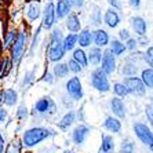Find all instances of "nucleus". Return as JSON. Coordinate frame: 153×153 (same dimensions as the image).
<instances>
[{
  "label": "nucleus",
  "instance_id": "24",
  "mask_svg": "<svg viewBox=\"0 0 153 153\" xmlns=\"http://www.w3.org/2000/svg\"><path fill=\"white\" fill-rule=\"evenodd\" d=\"M141 80L145 84V87H149L153 88V68H148L142 71V75H141Z\"/></svg>",
  "mask_w": 153,
  "mask_h": 153
},
{
  "label": "nucleus",
  "instance_id": "39",
  "mask_svg": "<svg viewBox=\"0 0 153 153\" xmlns=\"http://www.w3.org/2000/svg\"><path fill=\"white\" fill-rule=\"evenodd\" d=\"M26 116H28V111H26L25 106H21L19 109H18V117L19 119H25Z\"/></svg>",
  "mask_w": 153,
  "mask_h": 153
},
{
  "label": "nucleus",
  "instance_id": "19",
  "mask_svg": "<svg viewBox=\"0 0 153 153\" xmlns=\"http://www.w3.org/2000/svg\"><path fill=\"white\" fill-rule=\"evenodd\" d=\"M40 14H42V10H40L39 1H32V3L29 4L28 11H26V15H28L29 21H36L40 17Z\"/></svg>",
  "mask_w": 153,
  "mask_h": 153
},
{
  "label": "nucleus",
  "instance_id": "22",
  "mask_svg": "<svg viewBox=\"0 0 153 153\" xmlns=\"http://www.w3.org/2000/svg\"><path fill=\"white\" fill-rule=\"evenodd\" d=\"M101 58H102V51H101L100 47H93V48H90L88 57H87L90 64L98 65L101 62Z\"/></svg>",
  "mask_w": 153,
  "mask_h": 153
},
{
  "label": "nucleus",
  "instance_id": "29",
  "mask_svg": "<svg viewBox=\"0 0 153 153\" xmlns=\"http://www.w3.org/2000/svg\"><path fill=\"white\" fill-rule=\"evenodd\" d=\"M111 50L114 55H121V54L126 51V44H123L119 40H113L111 44Z\"/></svg>",
  "mask_w": 153,
  "mask_h": 153
},
{
  "label": "nucleus",
  "instance_id": "45",
  "mask_svg": "<svg viewBox=\"0 0 153 153\" xmlns=\"http://www.w3.org/2000/svg\"><path fill=\"white\" fill-rule=\"evenodd\" d=\"M3 150H4V139L1 137V134H0V153H3Z\"/></svg>",
  "mask_w": 153,
  "mask_h": 153
},
{
  "label": "nucleus",
  "instance_id": "20",
  "mask_svg": "<svg viewBox=\"0 0 153 153\" xmlns=\"http://www.w3.org/2000/svg\"><path fill=\"white\" fill-rule=\"evenodd\" d=\"M103 126H105V128H106L108 131H111V132H119L121 130V123L119 121V119L112 117V116L106 117Z\"/></svg>",
  "mask_w": 153,
  "mask_h": 153
},
{
  "label": "nucleus",
  "instance_id": "44",
  "mask_svg": "<svg viewBox=\"0 0 153 153\" xmlns=\"http://www.w3.org/2000/svg\"><path fill=\"white\" fill-rule=\"evenodd\" d=\"M128 3L131 4L132 7H135V8H138L139 6H141V0H128Z\"/></svg>",
  "mask_w": 153,
  "mask_h": 153
},
{
  "label": "nucleus",
  "instance_id": "15",
  "mask_svg": "<svg viewBox=\"0 0 153 153\" xmlns=\"http://www.w3.org/2000/svg\"><path fill=\"white\" fill-rule=\"evenodd\" d=\"M131 25L132 28H134V30H135V33L138 36H145L146 35V22L143 18L141 17H132L131 19Z\"/></svg>",
  "mask_w": 153,
  "mask_h": 153
},
{
  "label": "nucleus",
  "instance_id": "43",
  "mask_svg": "<svg viewBox=\"0 0 153 153\" xmlns=\"http://www.w3.org/2000/svg\"><path fill=\"white\" fill-rule=\"evenodd\" d=\"M108 1L111 3V6H113L114 10H116V8H117V10H120V8H121L120 3H117V0H108Z\"/></svg>",
  "mask_w": 153,
  "mask_h": 153
},
{
  "label": "nucleus",
  "instance_id": "12",
  "mask_svg": "<svg viewBox=\"0 0 153 153\" xmlns=\"http://www.w3.org/2000/svg\"><path fill=\"white\" fill-rule=\"evenodd\" d=\"M103 21L109 28H116L120 24V15L117 14V11L114 8H109L103 15Z\"/></svg>",
  "mask_w": 153,
  "mask_h": 153
},
{
  "label": "nucleus",
  "instance_id": "26",
  "mask_svg": "<svg viewBox=\"0 0 153 153\" xmlns=\"http://www.w3.org/2000/svg\"><path fill=\"white\" fill-rule=\"evenodd\" d=\"M75 119H76V114H75V112H68V113L65 114L64 117L61 119V121H59V128H68L69 126H72L73 124V121H75Z\"/></svg>",
  "mask_w": 153,
  "mask_h": 153
},
{
  "label": "nucleus",
  "instance_id": "9",
  "mask_svg": "<svg viewBox=\"0 0 153 153\" xmlns=\"http://www.w3.org/2000/svg\"><path fill=\"white\" fill-rule=\"evenodd\" d=\"M66 90H68L69 95H71L75 101L82 100L83 87H82V83H80V79L79 77H72L71 80L66 83Z\"/></svg>",
  "mask_w": 153,
  "mask_h": 153
},
{
  "label": "nucleus",
  "instance_id": "5",
  "mask_svg": "<svg viewBox=\"0 0 153 153\" xmlns=\"http://www.w3.org/2000/svg\"><path fill=\"white\" fill-rule=\"evenodd\" d=\"M134 131H135L137 137L153 152V134L150 132L149 128L142 123H135L134 124Z\"/></svg>",
  "mask_w": 153,
  "mask_h": 153
},
{
  "label": "nucleus",
  "instance_id": "1",
  "mask_svg": "<svg viewBox=\"0 0 153 153\" xmlns=\"http://www.w3.org/2000/svg\"><path fill=\"white\" fill-rule=\"evenodd\" d=\"M65 48H64V37L61 29H54L51 33V40L48 44V58L53 62H58L64 58Z\"/></svg>",
  "mask_w": 153,
  "mask_h": 153
},
{
  "label": "nucleus",
  "instance_id": "33",
  "mask_svg": "<svg viewBox=\"0 0 153 153\" xmlns=\"http://www.w3.org/2000/svg\"><path fill=\"white\" fill-rule=\"evenodd\" d=\"M120 152L121 153H132V152H134V145H132L131 141H128V139L123 141L121 148H120Z\"/></svg>",
  "mask_w": 153,
  "mask_h": 153
},
{
  "label": "nucleus",
  "instance_id": "7",
  "mask_svg": "<svg viewBox=\"0 0 153 153\" xmlns=\"http://www.w3.org/2000/svg\"><path fill=\"white\" fill-rule=\"evenodd\" d=\"M57 21V17H55V4L53 1H48L44 7V11H43V22H42V26L44 29H51L54 26Z\"/></svg>",
  "mask_w": 153,
  "mask_h": 153
},
{
  "label": "nucleus",
  "instance_id": "47",
  "mask_svg": "<svg viewBox=\"0 0 153 153\" xmlns=\"http://www.w3.org/2000/svg\"><path fill=\"white\" fill-rule=\"evenodd\" d=\"M4 101V97H3V93H0V103Z\"/></svg>",
  "mask_w": 153,
  "mask_h": 153
},
{
  "label": "nucleus",
  "instance_id": "13",
  "mask_svg": "<svg viewBox=\"0 0 153 153\" xmlns=\"http://www.w3.org/2000/svg\"><path fill=\"white\" fill-rule=\"evenodd\" d=\"M88 132L90 130L87 126H83V124L77 126L75 128V131H73V141H75L76 145H82L85 141V138L88 137Z\"/></svg>",
  "mask_w": 153,
  "mask_h": 153
},
{
  "label": "nucleus",
  "instance_id": "41",
  "mask_svg": "<svg viewBox=\"0 0 153 153\" xmlns=\"http://www.w3.org/2000/svg\"><path fill=\"white\" fill-rule=\"evenodd\" d=\"M71 4L75 6V7H77V8H80L84 6V0H71Z\"/></svg>",
  "mask_w": 153,
  "mask_h": 153
},
{
  "label": "nucleus",
  "instance_id": "31",
  "mask_svg": "<svg viewBox=\"0 0 153 153\" xmlns=\"http://www.w3.org/2000/svg\"><path fill=\"white\" fill-rule=\"evenodd\" d=\"M17 30H10V32L7 33V36H6V40H4V48H8V47H11L13 44H14L15 39H17Z\"/></svg>",
  "mask_w": 153,
  "mask_h": 153
},
{
  "label": "nucleus",
  "instance_id": "34",
  "mask_svg": "<svg viewBox=\"0 0 153 153\" xmlns=\"http://www.w3.org/2000/svg\"><path fill=\"white\" fill-rule=\"evenodd\" d=\"M68 68H69V71H72V72H73V73H79V72H80V71H82V69H83L82 66H80V65H79L75 59H71V61H69Z\"/></svg>",
  "mask_w": 153,
  "mask_h": 153
},
{
  "label": "nucleus",
  "instance_id": "6",
  "mask_svg": "<svg viewBox=\"0 0 153 153\" xmlns=\"http://www.w3.org/2000/svg\"><path fill=\"white\" fill-rule=\"evenodd\" d=\"M123 84L126 85L128 94L132 95H143L146 93V87L139 77H127Z\"/></svg>",
  "mask_w": 153,
  "mask_h": 153
},
{
  "label": "nucleus",
  "instance_id": "10",
  "mask_svg": "<svg viewBox=\"0 0 153 153\" xmlns=\"http://www.w3.org/2000/svg\"><path fill=\"white\" fill-rule=\"evenodd\" d=\"M35 109L37 113H47V112H51L53 113L55 111V105L51 101V98L48 97H44V98H40L37 102L35 103Z\"/></svg>",
  "mask_w": 153,
  "mask_h": 153
},
{
  "label": "nucleus",
  "instance_id": "40",
  "mask_svg": "<svg viewBox=\"0 0 153 153\" xmlns=\"http://www.w3.org/2000/svg\"><path fill=\"white\" fill-rule=\"evenodd\" d=\"M119 36H120L121 40H128L130 39V33H128L127 29H121L120 32H119Z\"/></svg>",
  "mask_w": 153,
  "mask_h": 153
},
{
  "label": "nucleus",
  "instance_id": "28",
  "mask_svg": "<svg viewBox=\"0 0 153 153\" xmlns=\"http://www.w3.org/2000/svg\"><path fill=\"white\" fill-rule=\"evenodd\" d=\"M69 73V68L66 64H58L55 68H54V75L57 76V77L62 79L65 77V76H68Z\"/></svg>",
  "mask_w": 153,
  "mask_h": 153
},
{
  "label": "nucleus",
  "instance_id": "27",
  "mask_svg": "<svg viewBox=\"0 0 153 153\" xmlns=\"http://www.w3.org/2000/svg\"><path fill=\"white\" fill-rule=\"evenodd\" d=\"M3 97H4V102L7 103L8 106H13L15 102H17V98H18V95H17V91H14V90H6L3 93Z\"/></svg>",
  "mask_w": 153,
  "mask_h": 153
},
{
  "label": "nucleus",
  "instance_id": "49",
  "mask_svg": "<svg viewBox=\"0 0 153 153\" xmlns=\"http://www.w3.org/2000/svg\"><path fill=\"white\" fill-rule=\"evenodd\" d=\"M28 1H32V0H28Z\"/></svg>",
  "mask_w": 153,
  "mask_h": 153
},
{
  "label": "nucleus",
  "instance_id": "14",
  "mask_svg": "<svg viewBox=\"0 0 153 153\" xmlns=\"http://www.w3.org/2000/svg\"><path fill=\"white\" fill-rule=\"evenodd\" d=\"M93 40L97 44V47H105L109 43V35L103 29H97L95 32L93 33Z\"/></svg>",
  "mask_w": 153,
  "mask_h": 153
},
{
  "label": "nucleus",
  "instance_id": "17",
  "mask_svg": "<svg viewBox=\"0 0 153 153\" xmlns=\"http://www.w3.org/2000/svg\"><path fill=\"white\" fill-rule=\"evenodd\" d=\"M111 108L112 111H113V113L117 116V117L123 119L126 117V109H124V103H123V101L119 98V97H116V98H113L111 102Z\"/></svg>",
  "mask_w": 153,
  "mask_h": 153
},
{
  "label": "nucleus",
  "instance_id": "46",
  "mask_svg": "<svg viewBox=\"0 0 153 153\" xmlns=\"http://www.w3.org/2000/svg\"><path fill=\"white\" fill-rule=\"evenodd\" d=\"M44 80H46V82H48V83H53V79H51L50 73H46V75H44Z\"/></svg>",
  "mask_w": 153,
  "mask_h": 153
},
{
  "label": "nucleus",
  "instance_id": "38",
  "mask_svg": "<svg viewBox=\"0 0 153 153\" xmlns=\"http://www.w3.org/2000/svg\"><path fill=\"white\" fill-rule=\"evenodd\" d=\"M137 46H138V42H137L135 39H131V37H130V39L127 40V44H126V50H135L137 48Z\"/></svg>",
  "mask_w": 153,
  "mask_h": 153
},
{
  "label": "nucleus",
  "instance_id": "48",
  "mask_svg": "<svg viewBox=\"0 0 153 153\" xmlns=\"http://www.w3.org/2000/svg\"><path fill=\"white\" fill-rule=\"evenodd\" d=\"M64 153H73V152H71V150H66V152H64Z\"/></svg>",
  "mask_w": 153,
  "mask_h": 153
},
{
  "label": "nucleus",
  "instance_id": "35",
  "mask_svg": "<svg viewBox=\"0 0 153 153\" xmlns=\"http://www.w3.org/2000/svg\"><path fill=\"white\" fill-rule=\"evenodd\" d=\"M19 150H21V145H19V142H18V141H14L13 143H10L7 153H19Z\"/></svg>",
  "mask_w": 153,
  "mask_h": 153
},
{
  "label": "nucleus",
  "instance_id": "4",
  "mask_svg": "<svg viewBox=\"0 0 153 153\" xmlns=\"http://www.w3.org/2000/svg\"><path fill=\"white\" fill-rule=\"evenodd\" d=\"M25 44H26V33L22 30V32H19L17 35V39L14 42L13 53H11L13 64H18L19 62V59H21L24 53H25Z\"/></svg>",
  "mask_w": 153,
  "mask_h": 153
},
{
  "label": "nucleus",
  "instance_id": "8",
  "mask_svg": "<svg viewBox=\"0 0 153 153\" xmlns=\"http://www.w3.org/2000/svg\"><path fill=\"white\" fill-rule=\"evenodd\" d=\"M101 61H102V68L101 69H102L106 75H111V73H113V72L116 71V55L112 53L111 48H108V50L103 51Z\"/></svg>",
  "mask_w": 153,
  "mask_h": 153
},
{
  "label": "nucleus",
  "instance_id": "25",
  "mask_svg": "<svg viewBox=\"0 0 153 153\" xmlns=\"http://www.w3.org/2000/svg\"><path fill=\"white\" fill-rule=\"evenodd\" d=\"M76 44H77V35H75V33H69L66 37H64V48H65V51L73 50Z\"/></svg>",
  "mask_w": 153,
  "mask_h": 153
},
{
  "label": "nucleus",
  "instance_id": "21",
  "mask_svg": "<svg viewBox=\"0 0 153 153\" xmlns=\"http://www.w3.org/2000/svg\"><path fill=\"white\" fill-rule=\"evenodd\" d=\"M114 150V142L111 135H105L102 138V145L98 153H112Z\"/></svg>",
  "mask_w": 153,
  "mask_h": 153
},
{
  "label": "nucleus",
  "instance_id": "36",
  "mask_svg": "<svg viewBox=\"0 0 153 153\" xmlns=\"http://www.w3.org/2000/svg\"><path fill=\"white\" fill-rule=\"evenodd\" d=\"M145 61L149 64V66H153V47H149L145 53Z\"/></svg>",
  "mask_w": 153,
  "mask_h": 153
},
{
  "label": "nucleus",
  "instance_id": "42",
  "mask_svg": "<svg viewBox=\"0 0 153 153\" xmlns=\"http://www.w3.org/2000/svg\"><path fill=\"white\" fill-rule=\"evenodd\" d=\"M6 117H7V112L4 111L3 108H0V124L3 123L4 119H6Z\"/></svg>",
  "mask_w": 153,
  "mask_h": 153
},
{
  "label": "nucleus",
  "instance_id": "37",
  "mask_svg": "<svg viewBox=\"0 0 153 153\" xmlns=\"http://www.w3.org/2000/svg\"><path fill=\"white\" fill-rule=\"evenodd\" d=\"M145 111H146V116H148V120H149V123L152 124V127H153V103L148 105Z\"/></svg>",
  "mask_w": 153,
  "mask_h": 153
},
{
  "label": "nucleus",
  "instance_id": "16",
  "mask_svg": "<svg viewBox=\"0 0 153 153\" xmlns=\"http://www.w3.org/2000/svg\"><path fill=\"white\" fill-rule=\"evenodd\" d=\"M66 28H68V30H71L72 33L80 32V28H82L80 18L76 14H69L68 18H66Z\"/></svg>",
  "mask_w": 153,
  "mask_h": 153
},
{
  "label": "nucleus",
  "instance_id": "11",
  "mask_svg": "<svg viewBox=\"0 0 153 153\" xmlns=\"http://www.w3.org/2000/svg\"><path fill=\"white\" fill-rule=\"evenodd\" d=\"M71 8H72L71 0H59L58 4L55 6V17L58 19L68 17L69 13H71Z\"/></svg>",
  "mask_w": 153,
  "mask_h": 153
},
{
  "label": "nucleus",
  "instance_id": "23",
  "mask_svg": "<svg viewBox=\"0 0 153 153\" xmlns=\"http://www.w3.org/2000/svg\"><path fill=\"white\" fill-rule=\"evenodd\" d=\"M73 59L77 62L82 68H85L88 65V59H87V55L82 50V48H77V50L73 51Z\"/></svg>",
  "mask_w": 153,
  "mask_h": 153
},
{
  "label": "nucleus",
  "instance_id": "2",
  "mask_svg": "<svg viewBox=\"0 0 153 153\" xmlns=\"http://www.w3.org/2000/svg\"><path fill=\"white\" fill-rule=\"evenodd\" d=\"M51 135V131L47 130V128H32V130H28V131L24 134V143L25 146H35L36 143L42 142L43 139L48 138Z\"/></svg>",
  "mask_w": 153,
  "mask_h": 153
},
{
  "label": "nucleus",
  "instance_id": "18",
  "mask_svg": "<svg viewBox=\"0 0 153 153\" xmlns=\"http://www.w3.org/2000/svg\"><path fill=\"white\" fill-rule=\"evenodd\" d=\"M91 40H93V32H91L90 29H83L77 35V43L83 48H84V47H90Z\"/></svg>",
  "mask_w": 153,
  "mask_h": 153
},
{
  "label": "nucleus",
  "instance_id": "30",
  "mask_svg": "<svg viewBox=\"0 0 153 153\" xmlns=\"http://www.w3.org/2000/svg\"><path fill=\"white\" fill-rule=\"evenodd\" d=\"M11 71V61L8 58H3V61L0 62V77L7 76V73Z\"/></svg>",
  "mask_w": 153,
  "mask_h": 153
},
{
  "label": "nucleus",
  "instance_id": "32",
  "mask_svg": "<svg viewBox=\"0 0 153 153\" xmlns=\"http://www.w3.org/2000/svg\"><path fill=\"white\" fill-rule=\"evenodd\" d=\"M113 91H114V94H116L117 97H126L128 94L127 88H126V85L123 84V83H114Z\"/></svg>",
  "mask_w": 153,
  "mask_h": 153
},
{
  "label": "nucleus",
  "instance_id": "3",
  "mask_svg": "<svg viewBox=\"0 0 153 153\" xmlns=\"http://www.w3.org/2000/svg\"><path fill=\"white\" fill-rule=\"evenodd\" d=\"M91 84L95 90L101 91V93H108L111 90V84L108 80L106 73L102 69H95L91 75Z\"/></svg>",
  "mask_w": 153,
  "mask_h": 153
}]
</instances>
